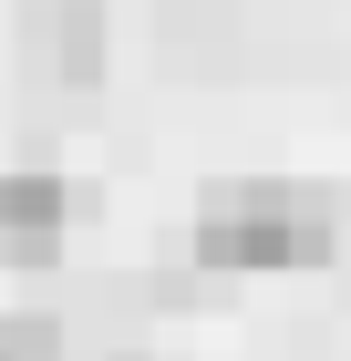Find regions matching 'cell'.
Returning <instances> with one entry per match:
<instances>
[{
  "label": "cell",
  "mask_w": 351,
  "mask_h": 361,
  "mask_svg": "<svg viewBox=\"0 0 351 361\" xmlns=\"http://www.w3.org/2000/svg\"><path fill=\"white\" fill-rule=\"evenodd\" d=\"M21 62H31V83L93 93V83L114 73V21H104V0H31V11H21Z\"/></svg>",
  "instance_id": "7a4b0ae2"
},
{
  "label": "cell",
  "mask_w": 351,
  "mask_h": 361,
  "mask_svg": "<svg viewBox=\"0 0 351 361\" xmlns=\"http://www.w3.org/2000/svg\"><path fill=\"white\" fill-rule=\"evenodd\" d=\"M124 361H165V351H124Z\"/></svg>",
  "instance_id": "5b68a950"
},
{
  "label": "cell",
  "mask_w": 351,
  "mask_h": 361,
  "mask_svg": "<svg viewBox=\"0 0 351 361\" xmlns=\"http://www.w3.org/2000/svg\"><path fill=\"white\" fill-rule=\"evenodd\" d=\"M73 248V186L42 166H0V269H52Z\"/></svg>",
  "instance_id": "3957f363"
},
{
  "label": "cell",
  "mask_w": 351,
  "mask_h": 361,
  "mask_svg": "<svg viewBox=\"0 0 351 361\" xmlns=\"http://www.w3.org/2000/svg\"><path fill=\"white\" fill-rule=\"evenodd\" d=\"M0 361H62V320H31V310H0Z\"/></svg>",
  "instance_id": "277c9868"
},
{
  "label": "cell",
  "mask_w": 351,
  "mask_h": 361,
  "mask_svg": "<svg viewBox=\"0 0 351 361\" xmlns=\"http://www.w3.org/2000/svg\"><path fill=\"white\" fill-rule=\"evenodd\" d=\"M186 248L196 269L217 279H290V269H321L341 248V227L310 186H279V176H238V186H207L186 217Z\"/></svg>",
  "instance_id": "6da1fadb"
}]
</instances>
